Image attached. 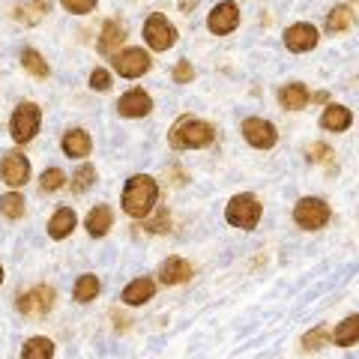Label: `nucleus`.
I'll use <instances>...</instances> for the list:
<instances>
[{
    "mask_svg": "<svg viewBox=\"0 0 359 359\" xmlns=\"http://www.w3.org/2000/svg\"><path fill=\"white\" fill-rule=\"evenodd\" d=\"M212 126L198 117H180L171 129V147L174 150H198V147H207L212 141Z\"/></svg>",
    "mask_w": 359,
    "mask_h": 359,
    "instance_id": "obj_2",
    "label": "nucleus"
},
{
    "mask_svg": "<svg viewBox=\"0 0 359 359\" xmlns=\"http://www.w3.org/2000/svg\"><path fill=\"white\" fill-rule=\"evenodd\" d=\"M224 216L233 228H243V231H252L257 222H261V204H257L255 195H237L231 198L228 210H224Z\"/></svg>",
    "mask_w": 359,
    "mask_h": 359,
    "instance_id": "obj_3",
    "label": "nucleus"
},
{
    "mask_svg": "<svg viewBox=\"0 0 359 359\" xmlns=\"http://www.w3.org/2000/svg\"><path fill=\"white\" fill-rule=\"evenodd\" d=\"M114 69L123 78H141L144 72L150 69V54L144 48H126L114 57Z\"/></svg>",
    "mask_w": 359,
    "mask_h": 359,
    "instance_id": "obj_9",
    "label": "nucleus"
},
{
    "mask_svg": "<svg viewBox=\"0 0 359 359\" xmlns=\"http://www.w3.org/2000/svg\"><path fill=\"white\" fill-rule=\"evenodd\" d=\"M243 138L252 144V147H261V150H269L276 144V126L273 123H266L261 117H249L243 123Z\"/></svg>",
    "mask_w": 359,
    "mask_h": 359,
    "instance_id": "obj_10",
    "label": "nucleus"
},
{
    "mask_svg": "<svg viewBox=\"0 0 359 359\" xmlns=\"http://www.w3.org/2000/svg\"><path fill=\"white\" fill-rule=\"evenodd\" d=\"M147 228H150L153 233H165V231H168V212L162 210V212H159V219H153V222L147 224Z\"/></svg>",
    "mask_w": 359,
    "mask_h": 359,
    "instance_id": "obj_35",
    "label": "nucleus"
},
{
    "mask_svg": "<svg viewBox=\"0 0 359 359\" xmlns=\"http://www.w3.org/2000/svg\"><path fill=\"white\" fill-rule=\"evenodd\" d=\"M72 228H75V212H72L69 207H60V210L51 216V222H48V233H51L54 240L69 237Z\"/></svg>",
    "mask_w": 359,
    "mask_h": 359,
    "instance_id": "obj_17",
    "label": "nucleus"
},
{
    "mask_svg": "<svg viewBox=\"0 0 359 359\" xmlns=\"http://www.w3.org/2000/svg\"><path fill=\"white\" fill-rule=\"evenodd\" d=\"M51 356H54V344H51V339H45V335L30 339L25 344V351H21V359H51Z\"/></svg>",
    "mask_w": 359,
    "mask_h": 359,
    "instance_id": "obj_23",
    "label": "nucleus"
},
{
    "mask_svg": "<svg viewBox=\"0 0 359 359\" xmlns=\"http://www.w3.org/2000/svg\"><path fill=\"white\" fill-rule=\"evenodd\" d=\"M159 276L165 285H183L192 278V266H189V261H183V257H168L159 269Z\"/></svg>",
    "mask_w": 359,
    "mask_h": 359,
    "instance_id": "obj_14",
    "label": "nucleus"
},
{
    "mask_svg": "<svg viewBox=\"0 0 359 359\" xmlns=\"http://www.w3.org/2000/svg\"><path fill=\"white\" fill-rule=\"evenodd\" d=\"M144 39H147V45L153 51H168L177 39V30L168 25V18L153 13L147 21H144Z\"/></svg>",
    "mask_w": 359,
    "mask_h": 359,
    "instance_id": "obj_6",
    "label": "nucleus"
},
{
    "mask_svg": "<svg viewBox=\"0 0 359 359\" xmlns=\"http://www.w3.org/2000/svg\"><path fill=\"white\" fill-rule=\"evenodd\" d=\"M174 78L180 84H189L195 78V69H192V63H186V60H180L177 66H174Z\"/></svg>",
    "mask_w": 359,
    "mask_h": 359,
    "instance_id": "obj_34",
    "label": "nucleus"
},
{
    "mask_svg": "<svg viewBox=\"0 0 359 359\" xmlns=\"http://www.w3.org/2000/svg\"><path fill=\"white\" fill-rule=\"evenodd\" d=\"M0 212H4L6 219H21L25 216V198H21L18 192H9L0 198Z\"/></svg>",
    "mask_w": 359,
    "mask_h": 359,
    "instance_id": "obj_25",
    "label": "nucleus"
},
{
    "mask_svg": "<svg viewBox=\"0 0 359 359\" xmlns=\"http://www.w3.org/2000/svg\"><path fill=\"white\" fill-rule=\"evenodd\" d=\"M39 120H42V114H39V108H36V105H33V102H21V105L15 108L13 120H9L13 138H15L18 144L33 141V135L39 132Z\"/></svg>",
    "mask_w": 359,
    "mask_h": 359,
    "instance_id": "obj_4",
    "label": "nucleus"
},
{
    "mask_svg": "<svg viewBox=\"0 0 359 359\" xmlns=\"http://www.w3.org/2000/svg\"><path fill=\"white\" fill-rule=\"evenodd\" d=\"M39 186L45 189V192H57V189L66 186V174L60 171V168H48V171L39 177Z\"/></svg>",
    "mask_w": 359,
    "mask_h": 359,
    "instance_id": "obj_29",
    "label": "nucleus"
},
{
    "mask_svg": "<svg viewBox=\"0 0 359 359\" xmlns=\"http://www.w3.org/2000/svg\"><path fill=\"white\" fill-rule=\"evenodd\" d=\"M54 297L57 294H54L48 285H39V287L27 290V294L18 299V311L27 314V318H42V314H48L54 309Z\"/></svg>",
    "mask_w": 359,
    "mask_h": 359,
    "instance_id": "obj_7",
    "label": "nucleus"
},
{
    "mask_svg": "<svg viewBox=\"0 0 359 359\" xmlns=\"http://www.w3.org/2000/svg\"><path fill=\"white\" fill-rule=\"evenodd\" d=\"M311 153H314L311 159H314V162H320V159H330V153H332V150H330V147H311Z\"/></svg>",
    "mask_w": 359,
    "mask_h": 359,
    "instance_id": "obj_36",
    "label": "nucleus"
},
{
    "mask_svg": "<svg viewBox=\"0 0 359 359\" xmlns=\"http://www.w3.org/2000/svg\"><path fill=\"white\" fill-rule=\"evenodd\" d=\"M63 150L69 159H84V156L90 153V135L81 132V129H72V132H66V138H63Z\"/></svg>",
    "mask_w": 359,
    "mask_h": 359,
    "instance_id": "obj_18",
    "label": "nucleus"
},
{
    "mask_svg": "<svg viewBox=\"0 0 359 359\" xmlns=\"http://www.w3.org/2000/svg\"><path fill=\"white\" fill-rule=\"evenodd\" d=\"M156 201H159V186H156V180L147 174H135L126 183V189H123V210H126V216H132V219L150 216Z\"/></svg>",
    "mask_w": 359,
    "mask_h": 359,
    "instance_id": "obj_1",
    "label": "nucleus"
},
{
    "mask_svg": "<svg viewBox=\"0 0 359 359\" xmlns=\"http://www.w3.org/2000/svg\"><path fill=\"white\" fill-rule=\"evenodd\" d=\"M111 72L108 69H93V75H90V87L93 90H111Z\"/></svg>",
    "mask_w": 359,
    "mask_h": 359,
    "instance_id": "obj_33",
    "label": "nucleus"
},
{
    "mask_svg": "<svg viewBox=\"0 0 359 359\" xmlns=\"http://www.w3.org/2000/svg\"><path fill=\"white\" fill-rule=\"evenodd\" d=\"M48 0H27V15H21V21H27V25H33V21H39L45 13H48Z\"/></svg>",
    "mask_w": 359,
    "mask_h": 359,
    "instance_id": "obj_31",
    "label": "nucleus"
},
{
    "mask_svg": "<svg viewBox=\"0 0 359 359\" xmlns=\"http://www.w3.org/2000/svg\"><path fill=\"white\" fill-rule=\"evenodd\" d=\"M332 341L341 344V347H351V344L359 341V314H353V318L339 323V330L332 332Z\"/></svg>",
    "mask_w": 359,
    "mask_h": 359,
    "instance_id": "obj_20",
    "label": "nucleus"
},
{
    "mask_svg": "<svg viewBox=\"0 0 359 359\" xmlns=\"http://www.w3.org/2000/svg\"><path fill=\"white\" fill-rule=\"evenodd\" d=\"M0 282H4V266H0Z\"/></svg>",
    "mask_w": 359,
    "mask_h": 359,
    "instance_id": "obj_37",
    "label": "nucleus"
},
{
    "mask_svg": "<svg viewBox=\"0 0 359 359\" xmlns=\"http://www.w3.org/2000/svg\"><path fill=\"white\" fill-rule=\"evenodd\" d=\"M351 25H353V15H351V9H347V6H335L332 13H330L327 30H330V33H339V30H347Z\"/></svg>",
    "mask_w": 359,
    "mask_h": 359,
    "instance_id": "obj_27",
    "label": "nucleus"
},
{
    "mask_svg": "<svg viewBox=\"0 0 359 359\" xmlns=\"http://www.w3.org/2000/svg\"><path fill=\"white\" fill-rule=\"evenodd\" d=\"M93 180H96V168H93V165H81V168H78V171H75L72 192H78V195L87 192V189L93 186Z\"/></svg>",
    "mask_w": 359,
    "mask_h": 359,
    "instance_id": "obj_28",
    "label": "nucleus"
},
{
    "mask_svg": "<svg viewBox=\"0 0 359 359\" xmlns=\"http://www.w3.org/2000/svg\"><path fill=\"white\" fill-rule=\"evenodd\" d=\"M21 63H25V69L30 72V75H36V78H45L48 75V63L42 60V54L39 51H33V48H27L25 54H21Z\"/></svg>",
    "mask_w": 359,
    "mask_h": 359,
    "instance_id": "obj_26",
    "label": "nucleus"
},
{
    "mask_svg": "<svg viewBox=\"0 0 359 359\" xmlns=\"http://www.w3.org/2000/svg\"><path fill=\"white\" fill-rule=\"evenodd\" d=\"M99 297V278L96 276H81L75 282V299L78 302H90Z\"/></svg>",
    "mask_w": 359,
    "mask_h": 359,
    "instance_id": "obj_24",
    "label": "nucleus"
},
{
    "mask_svg": "<svg viewBox=\"0 0 359 359\" xmlns=\"http://www.w3.org/2000/svg\"><path fill=\"white\" fill-rule=\"evenodd\" d=\"M278 99H282V105L287 111H299V108H306L309 93H306V87H302V84H287V87H282Z\"/></svg>",
    "mask_w": 359,
    "mask_h": 359,
    "instance_id": "obj_22",
    "label": "nucleus"
},
{
    "mask_svg": "<svg viewBox=\"0 0 359 359\" xmlns=\"http://www.w3.org/2000/svg\"><path fill=\"white\" fill-rule=\"evenodd\" d=\"M285 45L290 51H311L318 45V27L314 25H294L285 33Z\"/></svg>",
    "mask_w": 359,
    "mask_h": 359,
    "instance_id": "obj_13",
    "label": "nucleus"
},
{
    "mask_svg": "<svg viewBox=\"0 0 359 359\" xmlns=\"http://www.w3.org/2000/svg\"><path fill=\"white\" fill-rule=\"evenodd\" d=\"M153 290H156V282L153 278H135V282L126 285V290H123V302L126 306H144L150 297H153Z\"/></svg>",
    "mask_w": 359,
    "mask_h": 359,
    "instance_id": "obj_15",
    "label": "nucleus"
},
{
    "mask_svg": "<svg viewBox=\"0 0 359 359\" xmlns=\"http://www.w3.org/2000/svg\"><path fill=\"white\" fill-rule=\"evenodd\" d=\"M351 111H347L344 105H330L327 111H323V117H320V126L327 129V132H344L347 126H351Z\"/></svg>",
    "mask_w": 359,
    "mask_h": 359,
    "instance_id": "obj_16",
    "label": "nucleus"
},
{
    "mask_svg": "<svg viewBox=\"0 0 359 359\" xmlns=\"http://www.w3.org/2000/svg\"><path fill=\"white\" fill-rule=\"evenodd\" d=\"M327 219H330V207L323 204V201H318V198H302L299 204L294 207V222L299 224V228H306V231L323 228Z\"/></svg>",
    "mask_w": 359,
    "mask_h": 359,
    "instance_id": "obj_5",
    "label": "nucleus"
},
{
    "mask_svg": "<svg viewBox=\"0 0 359 359\" xmlns=\"http://www.w3.org/2000/svg\"><path fill=\"white\" fill-rule=\"evenodd\" d=\"M327 341H330V335L323 332V327H318V330H311V332L302 335V347H306V351H320Z\"/></svg>",
    "mask_w": 359,
    "mask_h": 359,
    "instance_id": "obj_30",
    "label": "nucleus"
},
{
    "mask_svg": "<svg viewBox=\"0 0 359 359\" xmlns=\"http://www.w3.org/2000/svg\"><path fill=\"white\" fill-rule=\"evenodd\" d=\"M237 25H240V9H237V4H219L210 13V30L219 33V36L231 33Z\"/></svg>",
    "mask_w": 359,
    "mask_h": 359,
    "instance_id": "obj_12",
    "label": "nucleus"
},
{
    "mask_svg": "<svg viewBox=\"0 0 359 359\" xmlns=\"http://www.w3.org/2000/svg\"><path fill=\"white\" fill-rule=\"evenodd\" d=\"M60 4L75 15H84V13H93L96 9V0H60Z\"/></svg>",
    "mask_w": 359,
    "mask_h": 359,
    "instance_id": "obj_32",
    "label": "nucleus"
},
{
    "mask_svg": "<svg viewBox=\"0 0 359 359\" xmlns=\"http://www.w3.org/2000/svg\"><path fill=\"white\" fill-rule=\"evenodd\" d=\"M0 180H4L6 186H25L27 180H30V162H27V156L25 153H9L4 156V162H0Z\"/></svg>",
    "mask_w": 359,
    "mask_h": 359,
    "instance_id": "obj_8",
    "label": "nucleus"
},
{
    "mask_svg": "<svg viewBox=\"0 0 359 359\" xmlns=\"http://www.w3.org/2000/svg\"><path fill=\"white\" fill-rule=\"evenodd\" d=\"M150 108H153V99H150V93H144L141 87L129 90V93H123L120 102H117V111H120L123 117H147Z\"/></svg>",
    "mask_w": 359,
    "mask_h": 359,
    "instance_id": "obj_11",
    "label": "nucleus"
},
{
    "mask_svg": "<svg viewBox=\"0 0 359 359\" xmlns=\"http://www.w3.org/2000/svg\"><path fill=\"white\" fill-rule=\"evenodd\" d=\"M123 39H126V30H123V25H117V21H108V25L102 27V39H99V51L102 54H114Z\"/></svg>",
    "mask_w": 359,
    "mask_h": 359,
    "instance_id": "obj_19",
    "label": "nucleus"
},
{
    "mask_svg": "<svg viewBox=\"0 0 359 359\" xmlns=\"http://www.w3.org/2000/svg\"><path fill=\"white\" fill-rule=\"evenodd\" d=\"M111 222H114V216H111L108 207H93L87 216V231L93 233V237H102V233H108Z\"/></svg>",
    "mask_w": 359,
    "mask_h": 359,
    "instance_id": "obj_21",
    "label": "nucleus"
}]
</instances>
